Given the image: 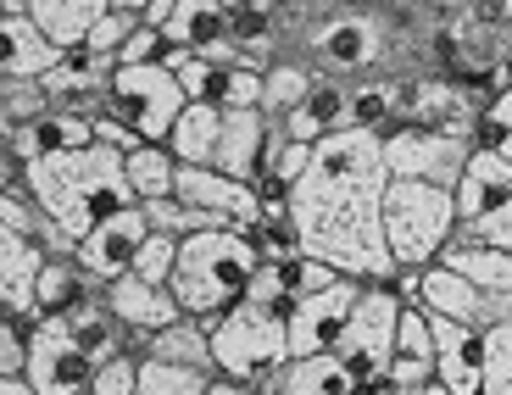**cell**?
<instances>
[{
    "mask_svg": "<svg viewBox=\"0 0 512 395\" xmlns=\"http://www.w3.org/2000/svg\"><path fill=\"white\" fill-rule=\"evenodd\" d=\"M440 6H446V12H468V6H474V0H440Z\"/></svg>",
    "mask_w": 512,
    "mask_h": 395,
    "instance_id": "681fc988",
    "label": "cell"
},
{
    "mask_svg": "<svg viewBox=\"0 0 512 395\" xmlns=\"http://www.w3.org/2000/svg\"><path fill=\"white\" fill-rule=\"evenodd\" d=\"M446 268H457L462 279L485 284V290H512V251H501V245H485L474 240V234H457V240L446 245V256H440Z\"/></svg>",
    "mask_w": 512,
    "mask_h": 395,
    "instance_id": "484cf974",
    "label": "cell"
},
{
    "mask_svg": "<svg viewBox=\"0 0 512 395\" xmlns=\"http://www.w3.org/2000/svg\"><path fill=\"white\" fill-rule=\"evenodd\" d=\"M262 6H273V12H279V17H290V12H301L307 0H262Z\"/></svg>",
    "mask_w": 512,
    "mask_h": 395,
    "instance_id": "bcb514c9",
    "label": "cell"
},
{
    "mask_svg": "<svg viewBox=\"0 0 512 395\" xmlns=\"http://www.w3.org/2000/svg\"><path fill=\"white\" fill-rule=\"evenodd\" d=\"M379 140H384L390 179H423V184H446V190H457L468 156L479 151V134H474V128L390 123V128H379Z\"/></svg>",
    "mask_w": 512,
    "mask_h": 395,
    "instance_id": "52a82bcc",
    "label": "cell"
},
{
    "mask_svg": "<svg viewBox=\"0 0 512 395\" xmlns=\"http://www.w3.org/2000/svg\"><path fill=\"white\" fill-rule=\"evenodd\" d=\"M390 162L373 128H340L312 145L307 173L290 184V217L301 245L351 279H396V256L384 234Z\"/></svg>",
    "mask_w": 512,
    "mask_h": 395,
    "instance_id": "6da1fadb",
    "label": "cell"
},
{
    "mask_svg": "<svg viewBox=\"0 0 512 395\" xmlns=\"http://www.w3.org/2000/svg\"><path fill=\"white\" fill-rule=\"evenodd\" d=\"M128 179H134V195H140V201H162V195H173V184H179V156L167 151V145L145 140L140 151H128Z\"/></svg>",
    "mask_w": 512,
    "mask_h": 395,
    "instance_id": "83f0119b",
    "label": "cell"
},
{
    "mask_svg": "<svg viewBox=\"0 0 512 395\" xmlns=\"http://www.w3.org/2000/svg\"><path fill=\"white\" fill-rule=\"evenodd\" d=\"M435 323V379L446 384L451 395H485V329L474 323H457L446 312H429Z\"/></svg>",
    "mask_w": 512,
    "mask_h": 395,
    "instance_id": "5bb4252c",
    "label": "cell"
},
{
    "mask_svg": "<svg viewBox=\"0 0 512 395\" xmlns=\"http://www.w3.org/2000/svg\"><path fill=\"white\" fill-rule=\"evenodd\" d=\"M206 384H212V373L184 368V362L145 357V368H140V395H206Z\"/></svg>",
    "mask_w": 512,
    "mask_h": 395,
    "instance_id": "1f68e13d",
    "label": "cell"
},
{
    "mask_svg": "<svg viewBox=\"0 0 512 395\" xmlns=\"http://www.w3.org/2000/svg\"><path fill=\"white\" fill-rule=\"evenodd\" d=\"M51 262V245L34 240V234L0 229V312H17V318H34L39 306V273Z\"/></svg>",
    "mask_w": 512,
    "mask_h": 395,
    "instance_id": "9a60e30c",
    "label": "cell"
},
{
    "mask_svg": "<svg viewBox=\"0 0 512 395\" xmlns=\"http://www.w3.org/2000/svg\"><path fill=\"white\" fill-rule=\"evenodd\" d=\"M396 123V78H351V128H390Z\"/></svg>",
    "mask_w": 512,
    "mask_h": 395,
    "instance_id": "f546056e",
    "label": "cell"
},
{
    "mask_svg": "<svg viewBox=\"0 0 512 395\" xmlns=\"http://www.w3.org/2000/svg\"><path fill=\"white\" fill-rule=\"evenodd\" d=\"M457 234H474V240H485V245H501V251H512V201L496 206L490 217H479V223H468V229H457Z\"/></svg>",
    "mask_w": 512,
    "mask_h": 395,
    "instance_id": "60d3db41",
    "label": "cell"
},
{
    "mask_svg": "<svg viewBox=\"0 0 512 395\" xmlns=\"http://www.w3.org/2000/svg\"><path fill=\"white\" fill-rule=\"evenodd\" d=\"M112 6H123V12H140V17H145V6H151V0H112Z\"/></svg>",
    "mask_w": 512,
    "mask_h": 395,
    "instance_id": "c3c4849f",
    "label": "cell"
},
{
    "mask_svg": "<svg viewBox=\"0 0 512 395\" xmlns=\"http://www.w3.org/2000/svg\"><path fill=\"white\" fill-rule=\"evenodd\" d=\"M28 379L39 384V395L90 390L95 357L73 340L67 318H34V340H28Z\"/></svg>",
    "mask_w": 512,
    "mask_h": 395,
    "instance_id": "8fae6325",
    "label": "cell"
},
{
    "mask_svg": "<svg viewBox=\"0 0 512 395\" xmlns=\"http://www.w3.org/2000/svg\"><path fill=\"white\" fill-rule=\"evenodd\" d=\"M229 73H234V62H223V56H184L179 62V84H184V95L190 101H218L223 106V95H229Z\"/></svg>",
    "mask_w": 512,
    "mask_h": 395,
    "instance_id": "d6a6232c",
    "label": "cell"
},
{
    "mask_svg": "<svg viewBox=\"0 0 512 395\" xmlns=\"http://www.w3.org/2000/svg\"><path fill=\"white\" fill-rule=\"evenodd\" d=\"M418 306L446 312V318H457V323H474V329H485V334L501 329V323H512V290H485V284L462 279L446 262L418 273Z\"/></svg>",
    "mask_w": 512,
    "mask_h": 395,
    "instance_id": "30bf717a",
    "label": "cell"
},
{
    "mask_svg": "<svg viewBox=\"0 0 512 395\" xmlns=\"http://www.w3.org/2000/svg\"><path fill=\"white\" fill-rule=\"evenodd\" d=\"M457 229H462L457 190L423 184V179H390L384 234H390L396 268H435L440 256H446V245L457 240Z\"/></svg>",
    "mask_w": 512,
    "mask_h": 395,
    "instance_id": "277c9868",
    "label": "cell"
},
{
    "mask_svg": "<svg viewBox=\"0 0 512 395\" xmlns=\"http://www.w3.org/2000/svg\"><path fill=\"white\" fill-rule=\"evenodd\" d=\"M173 268H179V234H162L151 229V240L140 245V262H134V273L151 284H167L173 279Z\"/></svg>",
    "mask_w": 512,
    "mask_h": 395,
    "instance_id": "d590c367",
    "label": "cell"
},
{
    "mask_svg": "<svg viewBox=\"0 0 512 395\" xmlns=\"http://www.w3.org/2000/svg\"><path fill=\"white\" fill-rule=\"evenodd\" d=\"M95 290H101V284L84 273V262H78L73 251H51V262H45V273H39V306H34V318H62V312H73V306L90 301Z\"/></svg>",
    "mask_w": 512,
    "mask_h": 395,
    "instance_id": "cb8c5ba5",
    "label": "cell"
},
{
    "mask_svg": "<svg viewBox=\"0 0 512 395\" xmlns=\"http://www.w3.org/2000/svg\"><path fill=\"white\" fill-rule=\"evenodd\" d=\"M474 134H479V145H501V134H512V84H507V90H496V95L485 101V112H479Z\"/></svg>",
    "mask_w": 512,
    "mask_h": 395,
    "instance_id": "f35d334b",
    "label": "cell"
},
{
    "mask_svg": "<svg viewBox=\"0 0 512 395\" xmlns=\"http://www.w3.org/2000/svg\"><path fill=\"white\" fill-rule=\"evenodd\" d=\"M312 84H318V67L279 56V62L268 67V95H262V112H273V117L295 112V106H301V101L312 95Z\"/></svg>",
    "mask_w": 512,
    "mask_h": 395,
    "instance_id": "f1b7e54d",
    "label": "cell"
},
{
    "mask_svg": "<svg viewBox=\"0 0 512 395\" xmlns=\"http://www.w3.org/2000/svg\"><path fill=\"white\" fill-rule=\"evenodd\" d=\"M496 151H507V156H512V134H501V145H496Z\"/></svg>",
    "mask_w": 512,
    "mask_h": 395,
    "instance_id": "f907efd6",
    "label": "cell"
},
{
    "mask_svg": "<svg viewBox=\"0 0 512 395\" xmlns=\"http://www.w3.org/2000/svg\"><path fill=\"white\" fill-rule=\"evenodd\" d=\"M268 395H362V384L334 351H323V357H290L268 379Z\"/></svg>",
    "mask_w": 512,
    "mask_h": 395,
    "instance_id": "7402d4cb",
    "label": "cell"
},
{
    "mask_svg": "<svg viewBox=\"0 0 512 395\" xmlns=\"http://www.w3.org/2000/svg\"><path fill=\"white\" fill-rule=\"evenodd\" d=\"M362 395H396V384H390V379H379V384H362Z\"/></svg>",
    "mask_w": 512,
    "mask_h": 395,
    "instance_id": "7dc6e473",
    "label": "cell"
},
{
    "mask_svg": "<svg viewBox=\"0 0 512 395\" xmlns=\"http://www.w3.org/2000/svg\"><path fill=\"white\" fill-rule=\"evenodd\" d=\"M312 67L329 78H373L390 56V34L373 12H334L307 34Z\"/></svg>",
    "mask_w": 512,
    "mask_h": 395,
    "instance_id": "9c48e42d",
    "label": "cell"
},
{
    "mask_svg": "<svg viewBox=\"0 0 512 395\" xmlns=\"http://www.w3.org/2000/svg\"><path fill=\"white\" fill-rule=\"evenodd\" d=\"M134 28H140V12H123V6H112V12L101 17V23L90 28V39H84V45H95V51H123L128 45V34H134Z\"/></svg>",
    "mask_w": 512,
    "mask_h": 395,
    "instance_id": "74e56055",
    "label": "cell"
},
{
    "mask_svg": "<svg viewBox=\"0 0 512 395\" xmlns=\"http://www.w3.org/2000/svg\"><path fill=\"white\" fill-rule=\"evenodd\" d=\"M485 395H512V323L485 334Z\"/></svg>",
    "mask_w": 512,
    "mask_h": 395,
    "instance_id": "e575fe53",
    "label": "cell"
},
{
    "mask_svg": "<svg viewBox=\"0 0 512 395\" xmlns=\"http://www.w3.org/2000/svg\"><path fill=\"white\" fill-rule=\"evenodd\" d=\"M73 395H90V390H73Z\"/></svg>",
    "mask_w": 512,
    "mask_h": 395,
    "instance_id": "f5cc1de1",
    "label": "cell"
},
{
    "mask_svg": "<svg viewBox=\"0 0 512 395\" xmlns=\"http://www.w3.org/2000/svg\"><path fill=\"white\" fill-rule=\"evenodd\" d=\"M95 140H101V145H112V151H123V156H128V151H140V145H145V140H140V128H134V123H123V117H117L112 106H106V112L95 117Z\"/></svg>",
    "mask_w": 512,
    "mask_h": 395,
    "instance_id": "ab89813d",
    "label": "cell"
},
{
    "mask_svg": "<svg viewBox=\"0 0 512 395\" xmlns=\"http://www.w3.org/2000/svg\"><path fill=\"white\" fill-rule=\"evenodd\" d=\"M106 12H112V0H34V6H28V17H34V23L62 45V51L84 45L90 28L101 23Z\"/></svg>",
    "mask_w": 512,
    "mask_h": 395,
    "instance_id": "d4e9b609",
    "label": "cell"
},
{
    "mask_svg": "<svg viewBox=\"0 0 512 395\" xmlns=\"http://www.w3.org/2000/svg\"><path fill=\"white\" fill-rule=\"evenodd\" d=\"M23 190L34 195L39 212L56 217L73 240L101 229L106 217H117L123 206H140L134 179H128V156L112 151V145H101V140L84 145V151L23 162Z\"/></svg>",
    "mask_w": 512,
    "mask_h": 395,
    "instance_id": "7a4b0ae2",
    "label": "cell"
},
{
    "mask_svg": "<svg viewBox=\"0 0 512 395\" xmlns=\"http://www.w3.org/2000/svg\"><path fill=\"white\" fill-rule=\"evenodd\" d=\"M106 306L123 318V329H140V334H156V329H167V323L184 318L179 295L167 290V284L140 279V273H128V279L106 284Z\"/></svg>",
    "mask_w": 512,
    "mask_h": 395,
    "instance_id": "ac0fdd59",
    "label": "cell"
},
{
    "mask_svg": "<svg viewBox=\"0 0 512 395\" xmlns=\"http://www.w3.org/2000/svg\"><path fill=\"white\" fill-rule=\"evenodd\" d=\"M396 395H451V390L440 379H429V384H412V390H396Z\"/></svg>",
    "mask_w": 512,
    "mask_h": 395,
    "instance_id": "f6af8a7d",
    "label": "cell"
},
{
    "mask_svg": "<svg viewBox=\"0 0 512 395\" xmlns=\"http://www.w3.org/2000/svg\"><path fill=\"white\" fill-rule=\"evenodd\" d=\"M401 312H407V301H401V290H396L390 279H368V284H362L357 312H351L346 334H340V345H334V357L346 362L357 384H379V379H390Z\"/></svg>",
    "mask_w": 512,
    "mask_h": 395,
    "instance_id": "8992f818",
    "label": "cell"
},
{
    "mask_svg": "<svg viewBox=\"0 0 512 395\" xmlns=\"http://www.w3.org/2000/svg\"><path fill=\"white\" fill-rule=\"evenodd\" d=\"M440 368L435 357V323H429V306L407 301L401 312V329H396V362H390V384L396 390H412V384H429Z\"/></svg>",
    "mask_w": 512,
    "mask_h": 395,
    "instance_id": "44dd1931",
    "label": "cell"
},
{
    "mask_svg": "<svg viewBox=\"0 0 512 395\" xmlns=\"http://www.w3.org/2000/svg\"><path fill=\"white\" fill-rule=\"evenodd\" d=\"M468 23L485 28V34H501V28L512 23V0H474V6H468Z\"/></svg>",
    "mask_w": 512,
    "mask_h": 395,
    "instance_id": "b9f144b4",
    "label": "cell"
},
{
    "mask_svg": "<svg viewBox=\"0 0 512 395\" xmlns=\"http://www.w3.org/2000/svg\"><path fill=\"white\" fill-rule=\"evenodd\" d=\"M140 368L145 357H134V351H117L112 362H101L90 379V395H140Z\"/></svg>",
    "mask_w": 512,
    "mask_h": 395,
    "instance_id": "836d02e7",
    "label": "cell"
},
{
    "mask_svg": "<svg viewBox=\"0 0 512 395\" xmlns=\"http://www.w3.org/2000/svg\"><path fill=\"white\" fill-rule=\"evenodd\" d=\"M145 240H151V217H145V206H123L117 217H106L101 229L84 234V240L73 245V256L84 262V273L106 290V284H117V279L134 273Z\"/></svg>",
    "mask_w": 512,
    "mask_h": 395,
    "instance_id": "7c38bea8",
    "label": "cell"
},
{
    "mask_svg": "<svg viewBox=\"0 0 512 395\" xmlns=\"http://www.w3.org/2000/svg\"><path fill=\"white\" fill-rule=\"evenodd\" d=\"M268 140H273V112H262V106H223V140H218V162L212 167H223L229 179L256 184Z\"/></svg>",
    "mask_w": 512,
    "mask_h": 395,
    "instance_id": "2e32d148",
    "label": "cell"
},
{
    "mask_svg": "<svg viewBox=\"0 0 512 395\" xmlns=\"http://www.w3.org/2000/svg\"><path fill=\"white\" fill-rule=\"evenodd\" d=\"M212 357H218V373L268 395V379L290 362V318H279L262 301H240L229 318L212 323Z\"/></svg>",
    "mask_w": 512,
    "mask_h": 395,
    "instance_id": "5b68a950",
    "label": "cell"
},
{
    "mask_svg": "<svg viewBox=\"0 0 512 395\" xmlns=\"http://www.w3.org/2000/svg\"><path fill=\"white\" fill-rule=\"evenodd\" d=\"M334 12H373V6H379V0H329Z\"/></svg>",
    "mask_w": 512,
    "mask_h": 395,
    "instance_id": "ee69618b",
    "label": "cell"
},
{
    "mask_svg": "<svg viewBox=\"0 0 512 395\" xmlns=\"http://www.w3.org/2000/svg\"><path fill=\"white\" fill-rule=\"evenodd\" d=\"M256 268H262V251H256L251 234L201 229V234H184L179 240V268H173L167 290L179 295V306L190 318L218 323L251 295Z\"/></svg>",
    "mask_w": 512,
    "mask_h": 395,
    "instance_id": "3957f363",
    "label": "cell"
},
{
    "mask_svg": "<svg viewBox=\"0 0 512 395\" xmlns=\"http://www.w3.org/2000/svg\"><path fill=\"white\" fill-rule=\"evenodd\" d=\"M167 45H173V39H167L162 28H151V23L140 17V28H134V34H128V45L117 51V67H145V62H162V56H167Z\"/></svg>",
    "mask_w": 512,
    "mask_h": 395,
    "instance_id": "8d00e7d4",
    "label": "cell"
},
{
    "mask_svg": "<svg viewBox=\"0 0 512 395\" xmlns=\"http://www.w3.org/2000/svg\"><path fill=\"white\" fill-rule=\"evenodd\" d=\"M206 395H262V390H256V384H245V379H229V373H212Z\"/></svg>",
    "mask_w": 512,
    "mask_h": 395,
    "instance_id": "7bdbcfd3",
    "label": "cell"
},
{
    "mask_svg": "<svg viewBox=\"0 0 512 395\" xmlns=\"http://www.w3.org/2000/svg\"><path fill=\"white\" fill-rule=\"evenodd\" d=\"M145 206V217H151V229H162V234H201V229H229V217H218V212H206V206H190V201H179V195H162V201H140Z\"/></svg>",
    "mask_w": 512,
    "mask_h": 395,
    "instance_id": "4dcf8cb0",
    "label": "cell"
},
{
    "mask_svg": "<svg viewBox=\"0 0 512 395\" xmlns=\"http://www.w3.org/2000/svg\"><path fill=\"white\" fill-rule=\"evenodd\" d=\"M512 201V156L496 151V145H479L462 167V184H457V212H462V229L490 217L496 206Z\"/></svg>",
    "mask_w": 512,
    "mask_h": 395,
    "instance_id": "e0dca14e",
    "label": "cell"
},
{
    "mask_svg": "<svg viewBox=\"0 0 512 395\" xmlns=\"http://www.w3.org/2000/svg\"><path fill=\"white\" fill-rule=\"evenodd\" d=\"M284 128H290V140H307V145H318L323 134L351 128V78L318 73L307 101L295 106V112H284Z\"/></svg>",
    "mask_w": 512,
    "mask_h": 395,
    "instance_id": "d6986e66",
    "label": "cell"
},
{
    "mask_svg": "<svg viewBox=\"0 0 512 395\" xmlns=\"http://www.w3.org/2000/svg\"><path fill=\"white\" fill-rule=\"evenodd\" d=\"M362 284L368 279H351L346 273L340 284L307 295V301H295V312H290V357H323V351L340 345V334H346L351 312H357V301H362Z\"/></svg>",
    "mask_w": 512,
    "mask_h": 395,
    "instance_id": "4fadbf2b",
    "label": "cell"
},
{
    "mask_svg": "<svg viewBox=\"0 0 512 395\" xmlns=\"http://www.w3.org/2000/svg\"><path fill=\"white\" fill-rule=\"evenodd\" d=\"M62 56L67 51L34 17H0V78H45Z\"/></svg>",
    "mask_w": 512,
    "mask_h": 395,
    "instance_id": "ffe728a7",
    "label": "cell"
},
{
    "mask_svg": "<svg viewBox=\"0 0 512 395\" xmlns=\"http://www.w3.org/2000/svg\"><path fill=\"white\" fill-rule=\"evenodd\" d=\"M218 140H223V106L218 101H190L184 117L167 134V151L184 167H212L218 162Z\"/></svg>",
    "mask_w": 512,
    "mask_h": 395,
    "instance_id": "603a6c76",
    "label": "cell"
},
{
    "mask_svg": "<svg viewBox=\"0 0 512 395\" xmlns=\"http://www.w3.org/2000/svg\"><path fill=\"white\" fill-rule=\"evenodd\" d=\"M184 106H190V95H184L173 67L145 62V67H117L112 73V112L140 128V140L167 145V134L184 117Z\"/></svg>",
    "mask_w": 512,
    "mask_h": 395,
    "instance_id": "ba28073f",
    "label": "cell"
},
{
    "mask_svg": "<svg viewBox=\"0 0 512 395\" xmlns=\"http://www.w3.org/2000/svg\"><path fill=\"white\" fill-rule=\"evenodd\" d=\"M145 357H162V362H184V368H206L218 373V357H212V323L190 318L184 312L179 323H167V329L151 334V351Z\"/></svg>",
    "mask_w": 512,
    "mask_h": 395,
    "instance_id": "4316f807",
    "label": "cell"
},
{
    "mask_svg": "<svg viewBox=\"0 0 512 395\" xmlns=\"http://www.w3.org/2000/svg\"><path fill=\"white\" fill-rule=\"evenodd\" d=\"M223 6H229V12H240V6H251V0H223Z\"/></svg>",
    "mask_w": 512,
    "mask_h": 395,
    "instance_id": "816d5d0a",
    "label": "cell"
}]
</instances>
